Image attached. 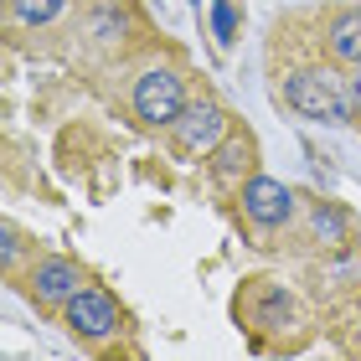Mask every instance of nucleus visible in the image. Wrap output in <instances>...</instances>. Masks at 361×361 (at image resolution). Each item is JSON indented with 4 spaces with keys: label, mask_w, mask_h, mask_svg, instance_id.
Instances as JSON below:
<instances>
[{
    "label": "nucleus",
    "mask_w": 361,
    "mask_h": 361,
    "mask_svg": "<svg viewBox=\"0 0 361 361\" xmlns=\"http://www.w3.org/2000/svg\"><path fill=\"white\" fill-rule=\"evenodd\" d=\"M227 135V114L217 104H191V109H180V119H176V140H180V150H191V155H207V150H217V140Z\"/></svg>",
    "instance_id": "20e7f679"
},
{
    "label": "nucleus",
    "mask_w": 361,
    "mask_h": 361,
    "mask_svg": "<svg viewBox=\"0 0 361 361\" xmlns=\"http://www.w3.org/2000/svg\"><path fill=\"white\" fill-rule=\"evenodd\" d=\"M83 289V269L68 264V258H47L37 264V294L42 300H73V294Z\"/></svg>",
    "instance_id": "423d86ee"
},
{
    "label": "nucleus",
    "mask_w": 361,
    "mask_h": 361,
    "mask_svg": "<svg viewBox=\"0 0 361 361\" xmlns=\"http://www.w3.org/2000/svg\"><path fill=\"white\" fill-rule=\"evenodd\" d=\"M331 52L341 62H361V11H341L331 21Z\"/></svg>",
    "instance_id": "0eeeda50"
},
{
    "label": "nucleus",
    "mask_w": 361,
    "mask_h": 361,
    "mask_svg": "<svg viewBox=\"0 0 361 361\" xmlns=\"http://www.w3.org/2000/svg\"><path fill=\"white\" fill-rule=\"evenodd\" d=\"M180 109H186V93H180V78L171 68H150L135 83V114L145 124H176Z\"/></svg>",
    "instance_id": "f03ea898"
},
{
    "label": "nucleus",
    "mask_w": 361,
    "mask_h": 361,
    "mask_svg": "<svg viewBox=\"0 0 361 361\" xmlns=\"http://www.w3.org/2000/svg\"><path fill=\"white\" fill-rule=\"evenodd\" d=\"M284 98L300 114H310V119H325V124H341L351 114V98H346V88L336 83V73H320V68H305V73H294L289 78V88H284Z\"/></svg>",
    "instance_id": "f257e3e1"
},
{
    "label": "nucleus",
    "mask_w": 361,
    "mask_h": 361,
    "mask_svg": "<svg viewBox=\"0 0 361 361\" xmlns=\"http://www.w3.org/2000/svg\"><path fill=\"white\" fill-rule=\"evenodd\" d=\"M217 37L233 42V11H227V0H217Z\"/></svg>",
    "instance_id": "9b49d317"
},
{
    "label": "nucleus",
    "mask_w": 361,
    "mask_h": 361,
    "mask_svg": "<svg viewBox=\"0 0 361 361\" xmlns=\"http://www.w3.org/2000/svg\"><path fill=\"white\" fill-rule=\"evenodd\" d=\"M243 212L258 222V227H279V222H289V212H294V196L284 180H269V176H253L248 186H243Z\"/></svg>",
    "instance_id": "39448f33"
},
{
    "label": "nucleus",
    "mask_w": 361,
    "mask_h": 361,
    "mask_svg": "<svg viewBox=\"0 0 361 361\" xmlns=\"http://www.w3.org/2000/svg\"><path fill=\"white\" fill-rule=\"evenodd\" d=\"M62 6H68V0H16V16H21L26 26H42V21H52Z\"/></svg>",
    "instance_id": "1a4fd4ad"
},
{
    "label": "nucleus",
    "mask_w": 361,
    "mask_h": 361,
    "mask_svg": "<svg viewBox=\"0 0 361 361\" xmlns=\"http://www.w3.org/2000/svg\"><path fill=\"white\" fill-rule=\"evenodd\" d=\"M248 160H253V145H248V140H233V145H227V150L217 155V176H222V180H233L243 166H248Z\"/></svg>",
    "instance_id": "6e6552de"
},
{
    "label": "nucleus",
    "mask_w": 361,
    "mask_h": 361,
    "mask_svg": "<svg viewBox=\"0 0 361 361\" xmlns=\"http://www.w3.org/2000/svg\"><path fill=\"white\" fill-rule=\"evenodd\" d=\"M68 325L88 341H104V336L119 331V305H114L104 289H78L68 300Z\"/></svg>",
    "instance_id": "7ed1b4c3"
},
{
    "label": "nucleus",
    "mask_w": 361,
    "mask_h": 361,
    "mask_svg": "<svg viewBox=\"0 0 361 361\" xmlns=\"http://www.w3.org/2000/svg\"><path fill=\"white\" fill-rule=\"evenodd\" d=\"M351 98H356V104H361V73L351 78Z\"/></svg>",
    "instance_id": "f8f14e48"
},
{
    "label": "nucleus",
    "mask_w": 361,
    "mask_h": 361,
    "mask_svg": "<svg viewBox=\"0 0 361 361\" xmlns=\"http://www.w3.org/2000/svg\"><path fill=\"white\" fill-rule=\"evenodd\" d=\"M341 227H346V222H341L336 207H320V212H315V233H320L325 243H341Z\"/></svg>",
    "instance_id": "9d476101"
}]
</instances>
